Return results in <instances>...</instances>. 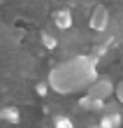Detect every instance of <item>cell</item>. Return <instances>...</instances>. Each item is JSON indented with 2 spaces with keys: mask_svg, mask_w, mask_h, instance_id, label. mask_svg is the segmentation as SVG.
Segmentation results:
<instances>
[{
  "mask_svg": "<svg viewBox=\"0 0 123 128\" xmlns=\"http://www.w3.org/2000/svg\"><path fill=\"white\" fill-rule=\"evenodd\" d=\"M53 26L58 30H70L72 28V12L67 7H60V10L53 12Z\"/></svg>",
  "mask_w": 123,
  "mask_h": 128,
  "instance_id": "cell-4",
  "label": "cell"
},
{
  "mask_svg": "<svg viewBox=\"0 0 123 128\" xmlns=\"http://www.w3.org/2000/svg\"><path fill=\"white\" fill-rule=\"evenodd\" d=\"M91 30L95 33H105L109 28V10L105 5H95V10L91 12V21H88Z\"/></svg>",
  "mask_w": 123,
  "mask_h": 128,
  "instance_id": "cell-3",
  "label": "cell"
},
{
  "mask_svg": "<svg viewBox=\"0 0 123 128\" xmlns=\"http://www.w3.org/2000/svg\"><path fill=\"white\" fill-rule=\"evenodd\" d=\"M98 77V58L95 56H74L70 61L58 63L49 72V88L56 93H74L81 88H88V84Z\"/></svg>",
  "mask_w": 123,
  "mask_h": 128,
  "instance_id": "cell-1",
  "label": "cell"
},
{
  "mask_svg": "<svg viewBox=\"0 0 123 128\" xmlns=\"http://www.w3.org/2000/svg\"><path fill=\"white\" fill-rule=\"evenodd\" d=\"M40 40H42V47H44V49H56V47H58V37L51 35L49 30H42V33H40Z\"/></svg>",
  "mask_w": 123,
  "mask_h": 128,
  "instance_id": "cell-7",
  "label": "cell"
},
{
  "mask_svg": "<svg viewBox=\"0 0 123 128\" xmlns=\"http://www.w3.org/2000/svg\"><path fill=\"white\" fill-rule=\"evenodd\" d=\"M98 126H100V128H116V126H114V121H112V116H109V114H105V112H102V116H100Z\"/></svg>",
  "mask_w": 123,
  "mask_h": 128,
  "instance_id": "cell-9",
  "label": "cell"
},
{
  "mask_svg": "<svg viewBox=\"0 0 123 128\" xmlns=\"http://www.w3.org/2000/svg\"><path fill=\"white\" fill-rule=\"evenodd\" d=\"M88 128H100V126H98V124H95V126H88Z\"/></svg>",
  "mask_w": 123,
  "mask_h": 128,
  "instance_id": "cell-12",
  "label": "cell"
},
{
  "mask_svg": "<svg viewBox=\"0 0 123 128\" xmlns=\"http://www.w3.org/2000/svg\"><path fill=\"white\" fill-rule=\"evenodd\" d=\"M35 91L40 93V96H47V91H49V82L44 84V82H40V84H35Z\"/></svg>",
  "mask_w": 123,
  "mask_h": 128,
  "instance_id": "cell-10",
  "label": "cell"
},
{
  "mask_svg": "<svg viewBox=\"0 0 123 128\" xmlns=\"http://www.w3.org/2000/svg\"><path fill=\"white\" fill-rule=\"evenodd\" d=\"M116 88H114V84H112V79L109 77H98L88 84V88H86V96H91V98H98V100H105L107 102V98H109Z\"/></svg>",
  "mask_w": 123,
  "mask_h": 128,
  "instance_id": "cell-2",
  "label": "cell"
},
{
  "mask_svg": "<svg viewBox=\"0 0 123 128\" xmlns=\"http://www.w3.org/2000/svg\"><path fill=\"white\" fill-rule=\"evenodd\" d=\"M0 119L7 124H19V119H21V112L16 107H0Z\"/></svg>",
  "mask_w": 123,
  "mask_h": 128,
  "instance_id": "cell-6",
  "label": "cell"
},
{
  "mask_svg": "<svg viewBox=\"0 0 123 128\" xmlns=\"http://www.w3.org/2000/svg\"><path fill=\"white\" fill-rule=\"evenodd\" d=\"M105 100H98V98H91V96H84L81 100H79V107L81 110H88V112H100L102 114L105 112Z\"/></svg>",
  "mask_w": 123,
  "mask_h": 128,
  "instance_id": "cell-5",
  "label": "cell"
},
{
  "mask_svg": "<svg viewBox=\"0 0 123 128\" xmlns=\"http://www.w3.org/2000/svg\"><path fill=\"white\" fill-rule=\"evenodd\" d=\"M116 98H119V102L123 105V82H121V84L116 86Z\"/></svg>",
  "mask_w": 123,
  "mask_h": 128,
  "instance_id": "cell-11",
  "label": "cell"
},
{
  "mask_svg": "<svg viewBox=\"0 0 123 128\" xmlns=\"http://www.w3.org/2000/svg\"><path fill=\"white\" fill-rule=\"evenodd\" d=\"M53 128H74V124H72L70 116L58 114V116H53Z\"/></svg>",
  "mask_w": 123,
  "mask_h": 128,
  "instance_id": "cell-8",
  "label": "cell"
}]
</instances>
